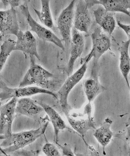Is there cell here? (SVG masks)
I'll return each instance as SVG.
<instances>
[{"mask_svg": "<svg viewBox=\"0 0 130 156\" xmlns=\"http://www.w3.org/2000/svg\"><path fill=\"white\" fill-rule=\"evenodd\" d=\"M49 123V121L46 122L36 129L12 133L3 140L1 144V151L6 155L10 154L34 142L44 134Z\"/></svg>", "mask_w": 130, "mask_h": 156, "instance_id": "obj_1", "label": "cell"}, {"mask_svg": "<svg viewBox=\"0 0 130 156\" xmlns=\"http://www.w3.org/2000/svg\"><path fill=\"white\" fill-rule=\"evenodd\" d=\"M65 115L71 126L83 138L88 131L97 129L92 116L91 103H87L82 113L69 112Z\"/></svg>", "mask_w": 130, "mask_h": 156, "instance_id": "obj_2", "label": "cell"}, {"mask_svg": "<svg viewBox=\"0 0 130 156\" xmlns=\"http://www.w3.org/2000/svg\"><path fill=\"white\" fill-rule=\"evenodd\" d=\"M91 37L92 43L91 50L87 56L81 59V64L85 61L89 63L92 58L99 61L102 55L111 48L110 36L106 34L99 27H96L94 29Z\"/></svg>", "mask_w": 130, "mask_h": 156, "instance_id": "obj_3", "label": "cell"}, {"mask_svg": "<svg viewBox=\"0 0 130 156\" xmlns=\"http://www.w3.org/2000/svg\"><path fill=\"white\" fill-rule=\"evenodd\" d=\"M30 66L20 83L19 87L33 85L39 87L46 86L49 80L53 77V75L41 66L36 63L33 56H30Z\"/></svg>", "mask_w": 130, "mask_h": 156, "instance_id": "obj_4", "label": "cell"}, {"mask_svg": "<svg viewBox=\"0 0 130 156\" xmlns=\"http://www.w3.org/2000/svg\"><path fill=\"white\" fill-rule=\"evenodd\" d=\"M22 14L25 17L26 22L31 28V31L35 32L38 35L39 39L44 41L50 42L54 44L60 48L64 50V45L60 39L52 32L49 29L39 24L34 19H33L30 13L29 7L26 3L22 4L19 6Z\"/></svg>", "mask_w": 130, "mask_h": 156, "instance_id": "obj_5", "label": "cell"}, {"mask_svg": "<svg viewBox=\"0 0 130 156\" xmlns=\"http://www.w3.org/2000/svg\"><path fill=\"white\" fill-rule=\"evenodd\" d=\"M38 94L50 95L58 100L56 94L41 87L28 86L12 88L9 87L2 80L1 81L0 99L1 102L12 98H25Z\"/></svg>", "mask_w": 130, "mask_h": 156, "instance_id": "obj_6", "label": "cell"}, {"mask_svg": "<svg viewBox=\"0 0 130 156\" xmlns=\"http://www.w3.org/2000/svg\"><path fill=\"white\" fill-rule=\"evenodd\" d=\"M88 64V62L87 61L84 62L77 71L69 76L56 94L62 110L65 115L69 112L68 103L69 94L74 88L82 79L87 72Z\"/></svg>", "mask_w": 130, "mask_h": 156, "instance_id": "obj_7", "label": "cell"}, {"mask_svg": "<svg viewBox=\"0 0 130 156\" xmlns=\"http://www.w3.org/2000/svg\"><path fill=\"white\" fill-rule=\"evenodd\" d=\"M18 99L12 98L8 102L1 106L0 108V139L4 140L11 135L12 124L16 114Z\"/></svg>", "mask_w": 130, "mask_h": 156, "instance_id": "obj_8", "label": "cell"}, {"mask_svg": "<svg viewBox=\"0 0 130 156\" xmlns=\"http://www.w3.org/2000/svg\"><path fill=\"white\" fill-rule=\"evenodd\" d=\"M75 1H72L62 11L58 17V28L66 45L70 46L72 39Z\"/></svg>", "mask_w": 130, "mask_h": 156, "instance_id": "obj_9", "label": "cell"}, {"mask_svg": "<svg viewBox=\"0 0 130 156\" xmlns=\"http://www.w3.org/2000/svg\"><path fill=\"white\" fill-rule=\"evenodd\" d=\"M84 90L89 103L92 102L99 94L105 91V87L99 82L98 61L93 60L90 76L84 83Z\"/></svg>", "mask_w": 130, "mask_h": 156, "instance_id": "obj_10", "label": "cell"}, {"mask_svg": "<svg viewBox=\"0 0 130 156\" xmlns=\"http://www.w3.org/2000/svg\"><path fill=\"white\" fill-rule=\"evenodd\" d=\"M16 11L11 8L6 10L0 11V35L2 38L8 35L17 36L19 31Z\"/></svg>", "mask_w": 130, "mask_h": 156, "instance_id": "obj_11", "label": "cell"}, {"mask_svg": "<svg viewBox=\"0 0 130 156\" xmlns=\"http://www.w3.org/2000/svg\"><path fill=\"white\" fill-rule=\"evenodd\" d=\"M45 113L42 106L38 101L29 98H23L17 101L16 107V115L25 116L39 121Z\"/></svg>", "mask_w": 130, "mask_h": 156, "instance_id": "obj_12", "label": "cell"}, {"mask_svg": "<svg viewBox=\"0 0 130 156\" xmlns=\"http://www.w3.org/2000/svg\"><path fill=\"white\" fill-rule=\"evenodd\" d=\"M16 37L17 40L15 51H20L28 54L30 56H35L40 60L37 50V41L30 31L20 30Z\"/></svg>", "mask_w": 130, "mask_h": 156, "instance_id": "obj_13", "label": "cell"}, {"mask_svg": "<svg viewBox=\"0 0 130 156\" xmlns=\"http://www.w3.org/2000/svg\"><path fill=\"white\" fill-rule=\"evenodd\" d=\"M84 47V40L83 36L74 27L72 32L70 57L67 69V72L69 76L72 74L75 61L82 55Z\"/></svg>", "mask_w": 130, "mask_h": 156, "instance_id": "obj_14", "label": "cell"}, {"mask_svg": "<svg viewBox=\"0 0 130 156\" xmlns=\"http://www.w3.org/2000/svg\"><path fill=\"white\" fill-rule=\"evenodd\" d=\"M91 24V18L85 1H78L74 13V28L79 32L87 33Z\"/></svg>", "mask_w": 130, "mask_h": 156, "instance_id": "obj_15", "label": "cell"}, {"mask_svg": "<svg viewBox=\"0 0 130 156\" xmlns=\"http://www.w3.org/2000/svg\"><path fill=\"white\" fill-rule=\"evenodd\" d=\"M88 9L97 5H101L108 12H119L130 17V1L129 0H92L84 1Z\"/></svg>", "mask_w": 130, "mask_h": 156, "instance_id": "obj_16", "label": "cell"}, {"mask_svg": "<svg viewBox=\"0 0 130 156\" xmlns=\"http://www.w3.org/2000/svg\"><path fill=\"white\" fill-rule=\"evenodd\" d=\"M96 23L108 36L113 34L116 28V20L113 14L106 11L101 5L93 10Z\"/></svg>", "mask_w": 130, "mask_h": 156, "instance_id": "obj_17", "label": "cell"}, {"mask_svg": "<svg viewBox=\"0 0 130 156\" xmlns=\"http://www.w3.org/2000/svg\"><path fill=\"white\" fill-rule=\"evenodd\" d=\"M38 102L43 108L45 112L49 118L50 121L53 125L55 134L54 141L56 143L58 142L60 132L65 129H67V126L59 114L53 108L41 101Z\"/></svg>", "mask_w": 130, "mask_h": 156, "instance_id": "obj_18", "label": "cell"}, {"mask_svg": "<svg viewBox=\"0 0 130 156\" xmlns=\"http://www.w3.org/2000/svg\"><path fill=\"white\" fill-rule=\"evenodd\" d=\"M112 123L113 121L110 118H107L101 126L96 129L93 133L95 139L102 147L103 152H105V147L110 143L114 135L111 130Z\"/></svg>", "mask_w": 130, "mask_h": 156, "instance_id": "obj_19", "label": "cell"}, {"mask_svg": "<svg viewBox=\"0 0 130 156\" xmlns=\"http://www.w3.org/2000/svg\"><path fill=\"white\" fill-rule=\"evenodd\" d=\"M130 40L122 41L119 48L120 51V64L119 68L122 77L125 80L128 88L130 90L129 82V75L130 73V55L129 47Z\"/></svg>", "mask_w": 130, "mask_h": 156, "instance_id": "obj_20", "label": "cell"}, {"mask_svg": "<svg viewBox=\"0 0 130 156\" xmlns=\"http://www.w3.org/2000/svg\"><path fill=\"white\" fill-rule=\"evenodd\" d=\"M41 2V9L40 11L34 9L36 14H37L39 20L42 24L47 28L55 30L53 17L50 9L49 1L42 0Z\"/></svg>", "mask_w": 130, "mask_h": 156, "instance_id": "obj_21", "label": "cell"}, {"mask_svg": "<svg viewBox=\"0 0 130 156\" xmlns=\"http://www.w3.org/2000/svg\"><path fill=\"white\" fill-rule=\"evenodd\" d=\"M16 41L8 39L3 42L0 48V70H2L8 57L13 51H15Z\"/></svg>", "mask_w": 130, "mask_h": 156, "instance_id": "obj_22", "label": "cell"}, {"mask_svg": "<svg viewBox=\"0 0 130 156\" xmlns=\"http://www.w3.org/2000/svg\"><path fill=\"white\" fill-rule=\"evenodd\" d=\"M42 151L46 156H59L60 153L57 149L55 146L53 144L47 143L44 145L42 147Z\"/></svg>", "mask_w": 130, "mask_h": 156, "instance_id": "obj_23", "label": "cell"}, {"mask_svg": "<svg viewBox=\"0 0 130 156\" xmlns=\"http://www.w3.org/2000/svg\"><path fill=\"white\" fill-rule=\"evenodd\" d=\"M59 147H60V149H62L63 151V155L64 156H74L73 152H72V150L70 147L67 146H62L59 144L58 143H56Z\"/></svg>", "mask_w": 130, "mask_h": 156, "instance_id": "obj_24", "label": "cell"}, {"mask_svg": "<svg viewBox=\"0 0 130 156\" xmlns=\"http://www.w3.org/2000/svg\"><path fill=\"white\" fill-rule=\"evenodd\" d=\"M117 24L123 31H125L127 37L129 40H130V25L125 24L119 20H117Z\"/></svg>", "mask_w": 130, "mask_h": 156, "instance_id": "obj_25", "label": "cell"}, {"mask_svg": "<svg viewBox=\"0 0 130 156\" xmlns=\"http://www.w3.org/2000/svg\"><path fill=\"white\" fill-rule=\"evenodd\" d=\"M126 139L130 144V115L126 124Z\"/></svg>", "mask_w": 130, "mask_h": 156, "instance_id": "obj_26", "label": "cell"}, {"mask_svg": "<svg viewBox=\"0 0 130 156\" xmlns=\"http://www.w3.org/2000/svg\"><path fill=\"white\" fill-rule=\"evenodd\" d=\"M8 4L10 5L12 8H15L19 5V1H7Z\"/></svg>", "mask_w": 130, "mask_h": 156, "instance_id": "obj_27", "label": "cell"}]
</instances>
